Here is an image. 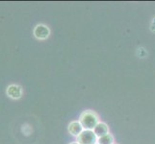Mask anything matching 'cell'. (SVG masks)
Segmentation results:
<instances>
[{
  "mask_svg": "<svg viewBox=\"0 0 155 144\" xmlns=\"http://www.w3.org/2000/svg\"><path fill=\"white\" fill-rule=\"evenodd\" d=\"M78 120L80 121V123L82 124L85 130H94V127L97 126L98 124V122L100 121L97 114L91 110H86L82 111Z\"/></svg>",
  "mask_w": 155,
  "mask_h": 144,
  "instance_id": "1",
  "label": "cell"
},
{
  "mask_svg": "<svg viewBox=\"0 0 155 144\" xmlns=\"http://www.w3.org/2000/svg\"><path fill=\"white\" fill-rule=\"evenodd\" d=\"M97 140L98 137L93 130H84L82 134L76 137V141L79 144H97Z\"/></svg>",
  "mask_w": 155,
  "mask_h": 144,
  "instance_id": "2",
  "label": "cell"
},
{
  "mask_svg": "<svg viewBox=\"0 0 155 144\" xmlns=\"http://www.w3.org/2000/svg\"><path fill=\"white\" fill-rule=\"evenodd\" d=\"M50 29L48 26H46L45 24H38L35 26L33 35L34 37L39 40H45L49 38L50 36Z\"/></svg>",
  "mask_w": 155,
  "mask_h": 144,
  "instance_id": "3",
  "label": "cell"
},
{
  "mask_svg": "<svg viewBox=\"0 0 155 144\" xmlns=\"http://www.w3.org/2000/svg\"><path fill=\"white\" fill-rule=\"evenodd\" d=\"M85 129L83 128L82 124L80 123L79 120H73L71 121V123L68 124V133L71 134L72 136L74 137H77L78 136H80L82 134V132L84 131Z\"/></svg>",
  "mask_w": 155,
  "mask_h": 144,
  "instance_id": "4",
  "label": "cell"
},
{
  "mask_svg": "<svg viewBox=\"0 0 155 144\" xmlns=\"http://www.w3.org/2000/svg\"><path fill=\"white\" fill-rule=\"evenodd\" d=\"M6 93L11 99L18 100L22 96V88H21V87L18 86V85L13 84V85H10L7 88Z\"/></svg>",
  "mask_w": 155,
  "mask_h": 144,
  "instance_id": "5",
  "label": "cell"
},
{
  "mask_svg": "<svg viewBox=\"0 0 155 144\" xmlns=\"http://www.w3.org/2000/svg\"><path fill=\"white\" fill-rule=\"evenodd\" d=\"M94 132V134L97 136V137L103 136L107 134L110 133V128L108 126V124L105 123L103 121H99L98 124L94 127V129L93 130Z\"/></svg>",
  "mask_w": 155,
  "mask_h": 144,
  "instance_id": "6",
  "label": "cell"
},
{
  "mask_svg": "<svg viewBox=\"0 0 155 144\" xmlns=\"http://www.w3.org/2000/svg\"><path fill=\"white\" fill-rule=\"evenodd\" d=\"M98 144H114L115 143V137L114 136L109 133L103 136H100L98 137V140H97Z\"/></svg>",
  "mask_w": 155,
  "mask_h": 144,
  "instance_id": "7",
  "label": "cell"
},
{
  "mask_svg": "<svg viewBox=\"0 0 155 144\" xmlns=\"http://www.w3.org/2000/svg\"><path fill=\"white\" fill-rule=\"evenodd\" d=\"M153 26H155V18H153L152 22H151V27H153Z\"/></svg>",
  "mask_w": 155,
  "mask_h": 144,
  "instance_id": "8",
  "label": "cell"
},
{
  "mask_svg": "<svg viewBox=\"0 0 155 144\" xmlns=\"http://www.w3.org/2000/svg\"><path fill=\"white\" fill-rule=\"evenodd\" d=\"M68 144H79L76 140L75 141H72V142H71V143H68Z\"/></svg>",
  "mask_w": 155,
  "mask_h": 144,
  "instance_id": "9",
  "label": "cell"
},
{
  "mask_svg": "<svg viewBox=\"0 0 155 144\" xmlns=\"http://www.w3.org/2000/svg\"><path fill=\"white\" fill-rule=\"evenodd\" d=\"M97 144H98V143H97Z\"/></svg>",
  "mask_w": 155,
  "mask_h": 144,
  "instance_id": "10",
  "label": "cell"
},
{
  "mask_svg": "<svg viewBox=\"0 0 155 144\" xmlns=\"http://www.w3.org/2000/svg\"><path fill=\"white\" fill-rule=\"evenodd\" d=\"M114 144H116V143H114Z\"/></svg>",
  "mask_w": 155,
  "mask_h": 144,
  "instance_id": "11",
  "label": "cell"
}]
</instances>
